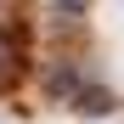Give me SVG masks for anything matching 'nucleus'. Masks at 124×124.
<instances>
[{
    "label": "nucleus",
    "instance_id": "1",
    "mask_svg": "<svg viewBox=\"0 0 124 124\" xmlns=\"http://www.w3.org/2000/svg\"><path fill=\"white\" fill-rule=\"evenodd\" d=\"M62 6H68V11H85V6H90V0H62Z\"/></svg>",
    "mask_w": 124,
    "mask_h": 124
}]
</instances>
